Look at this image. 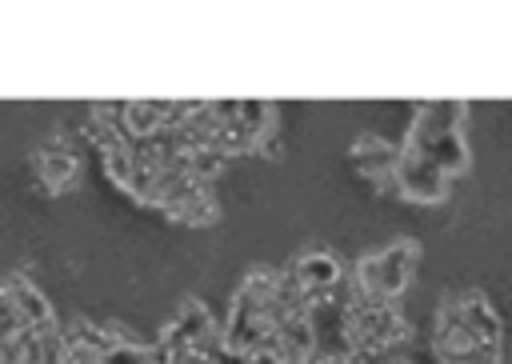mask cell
Returning <instances> with one entry per match:
<instances>
[{"label":"cell","instance_id":"6da1fadb","mask_svg":"<svg viewBox=\"0 0 512 364\" xmlns=\"http://www.w3.org/2000/svg\"><path fill=\"white\" fill-rule=\"evenodd\" d=\"M464 104L432 100L416 108L412 132L392 164V188L412 204H440L460 172H468Z\"/></svg>","mask_w":512,"mask_h":364},{"label":"cell","instance_id":"7a4b0ae2","mask_svg":"<svg viewBox=\"0 0 512 364\" xmlns=\"http://www.w3.org/2000/svg\"><path fill=\"white\" fill-rule=\"evenodd\" d=\"M432 352L440 364H500L504 320L480 288L444 292L432 316Z\"/></svg>","mask_w":512,"mask_h":364},{"label":"cell","instance_id":"3957f363","mask_svg":"<svg viewBox=\"0 0 512 364\" xmlns=\"http://www.w3.org/2000/svg\"><path fill=\"white\" fill-rule=\"evenodd\" d=\"M340 332H344V352H352V356H384L412 336V328L396 304L368 300L356 292L340 308Z\"/></svg>","mask_w":512,"mask_h":364},{"label":"cell","instance_id":"277c9868","mask_svg":"<svg viewBox=\"0 0 512 364\" xmlns=\"http://www.w3.org/2000/svg\"><path fill=\"white\" fill-rule=\"evenodd\" d=\"M416 268H420V244L408 236L388 240V244L372 248L368 256H360V264L352 272V292L368 296V300L400 304V296L416 280Z\"/></svg>","mask_w":512,"mask_h":364},{"label":"cell","instance_id":"5b68a950","mask_svg":"<svg viewBox=\"0 0 512 364\" xmlns=\"http://www.w3.org/2000/svg\"><path fill=\"white\" fill-rule=\"evenodd\" d=\"M288 276L296 280V288L308 296V304H324L336 300V288L344 284V268L328 248H312L304 256H296V264L288 268Z\"/></svg>","mask_w":512,"mask_h":364},{"label":"cell","instance_id":"8992f818","mask_svg":"<svg viewBox=\"0 0 512 364\" xmlns=\"http://www.w3.org/2000/svg\"><path fill=\"white\" fill-rule=\"evenodd\" d=\"M264 356H272L276 364H316L320 360V344H316V328H312V308L300 316H288L272 328Z\"/></svg>","mask_w":512,"mask_h":364},{"label":"cell","instance_id":"52a82bcc","mask_svg":"<svg viewBox=\"0 0 512 364\" xmlns=\"http://www.w3.org/2000/svg\"><path fill=\"white\" fill-rule=\"evenodd\" d=\"M8 296H12V304H16V312H20V320L28 324V332H40V336H48V332H56V316H52V304L44 300V292H36L28 280H12L8 288H4Z\"/></svg>","mask_w":512,"mask_h":364},{"label":"cell","instance_id":"ba28073f","mask_svg":"<svg viewBox=\"0 0 512 364\" xmlns=\"http://www.w3.org/2000/svg\"><path fill=\"white\" fill-rule=\"evenodd\" d=\"M40 180L52 188V192H60V188H68L72 180H76V156L68 152V148H60V144H52L44 156H40Z\"/></svg>","mask_w":512,"mask_h":364},{"label":"cell","instance_id":"9c48e42d","mask_svg":"<svg viewBox=\"0 0 512 364\" xmlns=\"http://www.w3.org/2000/svg\"><path fill=\"white\" fill-rule=\"evenodd\" d=\"M96 364H152V348L116 336V340L96 356Z\"/></svg>","mask_w":512,"mask_h":364},{"label":"cell","instance_id":"30bf717a","mask_svg":"<svg viewBox=\"0 0 512 364\" xmlns=\"http://www.w3.org/2000/svg\"><path fill=\"white\" fill-rule=\"evenodd\" d=\"M316 364H368L364 356H352V352H336V356H320Z\"/></svg>","mask_w":512,"mask_h":364},{"label":"cell","instance_id":"8fae6325","mask_svg":"<svg viewBox=\"0 0 512 364\" xmlns=\"http://www.w3.org/2000/svg\"><path fill=\"white\" fill-rule=\"evenodd\" d=\"M392 364H408V360H392Z\"/></svg>","mask_w":512,"mask_h":364}]
</instances>
